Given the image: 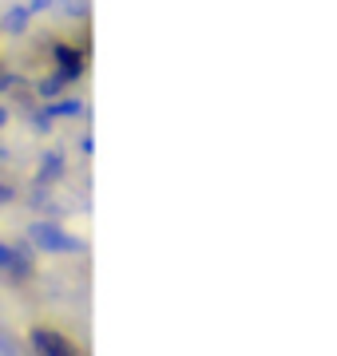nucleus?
<instances>
[{
  "label": "nucleus",
  "instance_id": "obj_1",
  "mask_svg": "<svg viewBox=\"0 0 337 356\" xmlns=\"http://www.w3.org/2000/svg\"><path fill=\"white\" fill-rule=\"evenodd\" d=\"M28 242L36 245L40 254H88V242L76 238L68 226H60L56 218H36L28 226Z\"/></svg>",
  "mask_w": 337,
  "mask_h": 356
},
{
  "label": "nucleus",
  "instance_id": "obj_2",
  "mask_svg": "<svg viewBox=\"0 0 337 356\" xmlns=\"http://www.w3.org/2000/svg\"><path fill=\"white\" fill-rule=\"evenodd\" d=\"M28 344H32L36 356H76V344L68 341L60 329H52V325H32L28 329Z\"/></svg>",
  "mask_w": 337,
  "mask_h": 356
},
{
  "label": "nucleus",
  "instance_id": "obj_3",
  "mask_svg": "<svg viewBox=\"0 0 337 356\" xmlns=\"http://www.w3.org/2000/svg\"><path fill=\"white\" fill-rule=\"evenodd\" d=\"M52 64H56V76L64 83H76V79H84L88 56H84V48H72L68 40H52Z\"/></svg>",
  "mask_w": 337,
  "mask_h": 356
},
{
  "label": "nucleus",
  "instance_id": "obj_4",
  "mask_svg": "<svg viewBox=\"0 0 337 356\" xmlns=\"http://www.w3.org/2000/svg\"><path fill=\"white\" fill-rule=\"evenodd\" d=\"M68 175V159L60 147H48V151L36 159V182L40 186H52V182H60V178Z\"/></svg>",
  "mask_w": 337,
  "mask_h": 356
},
{
  "label": "nucleus",
  "instance_id": "obj_5",
  "mask_svg": "<svg viewBox=\"0 0 337 356\" xmlns=\"http://www.w3.org/2000/svg\"><path fill=\"white\" fill-rule=\"evenodd\" d=\"M40 111L48 115V119H84L88 115V103L84 99H64V95H56V99H48V103H40Z\"/></svg>",
  "mask_w": 337,
  "mask_h": 356
},
{
  "label": "nucleus",
  "instance_id": "obj_6",
  "mask_svg": "<svg viewBox=\"0 0 337 356\" xmlns=\"http://www.w3.org/2000/svg\"><path fill=\"white\" fill-rule=\"evenodd\" d=\"M28 24H32V8L28 4H8L0 13V32H8V36H24Z\"/></svg>",
  "mask_w": 337,
  "mask_h": 356
},
{
  "label": "nucleus",
  "instance_id": "obj_7",
  "mask_svg": "<svg viewBox=\"0 0 337 356\" xmlns=\"http://www.w3.org/2000/svg\"><path fill=\"white\" fill-rule=\"evenodd\" d=\"M0 273H13V277L32 273V261H28V254H20V245L0 242Z\"/></svg>",
  "mask_w": 337,
  "mask_h": 356
},
{
  "label": "nucleus",
  "instance_id": "obj_8",
  "mask_svg": "<svg viewBox=\"0 0 337 356\" xmlns=\"http://www.w3.org/2000/svg\"><path fill=\"white\" fill-rule=\"evenodd\" d=\"M36 95H40L44 103H48V99H56V95H64V79L56 76V72H48L44 79H36Z\"/></svg>",
  "mask_w": 337,
  "mask_h": 356
},
{
  "label": "nucleus",
  "instance_id": "obj_9",
  "mask_svg": "<svg viewBox=\"0 0 337 356\" xmlns=\"http://www.w3.org/2000/svg\"><path fill=\"white\" fill-rule=\"evenodd\" d=\"M24 4L32 8V16H36V13H52V8L60 4V0H24Z\"/></svg>",
  "mask_w": 337,
  "mask_h": 356
},
{
  "label": "nucleus",
  "instance_id": "obj_10",
  "mask_svg": "<svg viewBox=\"0 0 337 356\" xmlns=\"http://www.w3.org/2000/svg\"><path fill=\"white\" fill-rule=\"evenodd\" d=\"M8 202H16V186L0 178V206H8Z\"/></svg>",
  "mask_w": 337,
  "mask_h": 356
},
{
  "label": "nucleus",
  "instance_id": "obj_11",
  "mask_svg": "<svg viewBox=\"0 0 337 356\" xmlns=\"http://www.w3.org/2000/svg\"><path fill=\"white\" fill-rule=\"evenodd\" d=\"M16 83H20V79H16L13 72H0V91H13Z\"/></svg>",
  "mask_w": 337,
  "mask_h": 356
},
{
  "label": "nucleus",
  "instance_id": "obj_12",
  "mask_svg": "<svg viewBox=\"0 0 337 356\" xmlns=\"http://www.w3.org/2000/svg\"><path fill=\"white\" fill-rule=\"evenodd\" d=\"M95 151V143H91V135H79V154H91Z\"/></svg>",
  "mask_w": 337,
  "mask_h": 356
},
{
  "label": "nucleus",
  "instance_id": "obj_13",
  "mask_svg": "<svg viewBox=\"0 0 337 356\" xmlns=\"http://www.w3.org/2000/svg\"><path fill=\"white\" fill-rule=\"evenodd\" d=\"M8 123H13V111H8V107H4V103H0V131L8 127Z\"/></svg>",
  "mask_w": 337,
  "mask_h": 356
}]
</instances>
